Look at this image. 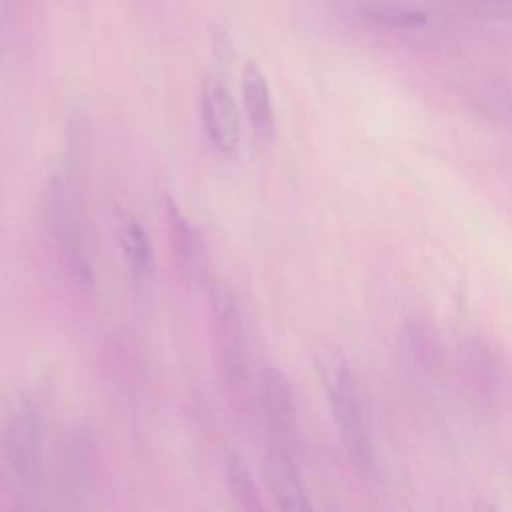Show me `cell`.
Wrapping results in <instances>:
<instances>
[{
    "label": "cell",
    "instance_id": "1",
    "mask_svg": "<svg viewBox=\"0 0 512 512\" xmlns=\"http://www.w3.org/2000/svg\"><path fill=\"white\" fill-rule=\"evenodd\" d=\"M316 370L350 460L358 468H370L372 442L356 378L348 360L334 348H320L316 352Z\"/></svg>",
    "mask_w": 512,
    "mask_h": 512
},
{
    "label": "cell",
    "instance_id": "7",
    "mask_svg": "<svg viewBox=\"0 0 512 512\" xmlns=\"http://www.w3.org/2000/svg\"><path fill=\"white\" fill-rule=\"evenodd\" d=\"M242 100L244 110L248 114V120L252 124V130L260 140H272L276 132V116H274V104L268 80L260 66L250 60L242 68Z\"/></svg>",
    "mask_w": 512,
    "mask_h": 512
},
{
    "label": "cell",
    "instance_id": "6",
    "mask_svg": "<svg viewBox=\"0 0 512 512\" xmlns=\"http://www.w3.org/2000/svg\"><path fill=\"white\" fill-rule=\"evenodd\" d=\"M264 468L268 490L280 508L292 512H308L312 508L306 498L298 468L286 450L270 448Z\"/></svg>",
    "mask_w": 512,
    "mask_h": 512
},
{
    "label": "cell",
    "instance_id": "4",
    "mask_svg": "<svg viewBox=\"0 0 512 512\" xmlns=\"http://www.w3.org/2000/svg\"><path fill=\"white\" fill-rule=\"evenodd\" d=\"M2 450L18 484L36 494L44 482V460L38 422L30 412L12 414L4 422Z\"/></svg>",
    "mask_w": 512,
    "mask_h": 512
},
{
    "label": "cell",
    "instance_id": "11",
    "mask_svg": "<svg viewBox=\"0 0 512 512\" xmlns=\"http://www.w3.org/2000/svg\"><path fill=\"white\" fill-rule=\"evenodd\" d=\"M166 216L174 254L184 268H190L196 262V236L172 198H166Z\"/></svg>",
    "mask_w": 512,
    "mask_h": 512
},
{
    "label": "cell",
    "instance_id": "9",
    "mask_svg": "<svg viewBox=\"0 0 512 512\" xmlns=\"http://www.w3.org/2000/svg\"><path fill=\"white\" fill-rule=\"evenodd\" d=\"M358 14L364 22L384 28H422L428 24V14L422 8L398 0H362Z\"/></svg>",
    "mask_w": 512,
    "mask_h": 512
},
{
    "label": "cell",
    "instance_id": "3",
    "mask_svg": "<svg viewBox=\"0 0 512 512\" xmlns=\"http://www.w3.org/2000/svg\"><path fill=\"white\" fill-rule=\"evenodd\" d=\"M76 162L54 174L46 188V214L52 236L56 238L66 272L78 284L92 282V266L84 248L80 218H78V184Z\"/></svg>",
    "mask_w": 512,
    "mask_h": 512
},
{
    "label": "cell",
    "instance_id": "2",
    "mask_svg": "<svg viewBox=\"0 0 512 512\" xmlns=\"http://www.w3.org/2000/svg\"><path fill=\"white\" fill-rule=\"evenodd\" d=\"M210 322L214 344L218 352V370L230 404L236 410L248 406V362L242 316L234 292L222 284L214 282L208 292Z\"/></svg>",
    "mask_w": 512,
    "mask_h": 512
},
{
    "label": "cell",
    "instance_id": "13",
    "mask_svg": "<svg viewBox=\"0 0 512 512\" xmlns=\"http://www.w3.org/2000/svg\"><path fill=\"white\" fill-rule=\"evenodd\" d=\"M470 10L492 22H512V0H466Z\"/></svg>",
    "mask_w": 512,
    "mask_h": 512
},
{
    "label": "cell",
    "instance_id": "12",
    "mask_svg": "<svg viewBox=\"0 0 512 512\" xmlns=\"http://www.w3.org/2000/svg\"><path fill=\"white\" fill-rule=\"evenodd\" d=\"M120 244L134 274H148L152 264V246L146 230L138 222H128L120 232Z\"/></svg>",
    "mask_w": 512,
    "mask_h": 512
},
{
    "label": "cell",
    "instance_id": "5",
    "mask_svg": "<svg viewBox=\"0 0 512 512\" xmlns=\"http://www.w3.org/2000/svg\"><path fill=\"white\" fill-rule=\"evenodd\" d=\"M200 114L210 144L222 154H234L242 138L238 104L220 76H208L202 84Z\"/></svg>",
    "mask_w": 512,
    "mask_h": 512
},
{
    "label": "cell",
    "instance_id": "8",
    "mask_svg": "<svg viewBox=\"0 0 512 512\" xmlns=\"http://www.w3.org/2000/svg\"><path fill=\"white\" fill-rule=\"evenodd\" d=\"M260 398L268 428L276 436L288 434L294 426V396L286 376L278 368H264L260 380Z\"/></svg>",
    "mask_w": 512,
    "mask_h": 512
},
{
    "label": "cell",
    "instance_id": "15",
    "mask_svg": "<svg viewBox=\"0 0 512 512\" xmlns=\"http://www.w3.org/2000/svg\"><path fill=\"white\" fill-rule=\"evenodd\" d=\"M510 110H512V100H510Z\"/></svg>",
    "mask_w": 512,
    "mask_h": 512
},
{
    "label": "cell",
    "instance_id": "14",
    "mask_svg": "<svg viewBox=\"0 0 512 512\" xmlns=\"http://www.w3.org/2000/svg\"><path fill=\"white\" fill-rule=\"evenodd\" d=\"M2 2H4V4H8V6H10V4H12V2H14V0H2Z\"/></svg>",
    "mask_w": 512,
    "mask_h": 512
},
{
    "label": "cell",
    "instance_id": "10",
    "mask_svg": "<svg viewBox=\"0 0 512 512\" xmlns=\"http://www.w3.org/2000/svg\"><path fill=\"white\" fill-rule=\"evenodd\" d=\"M224 476H226L228 490L240 508H244V510H260L262 508L256 482L238 454H234V452L226 454Z\"/></svg>",
    "mask_w": 512,
    "mask_h": 512
}]
</instances>
